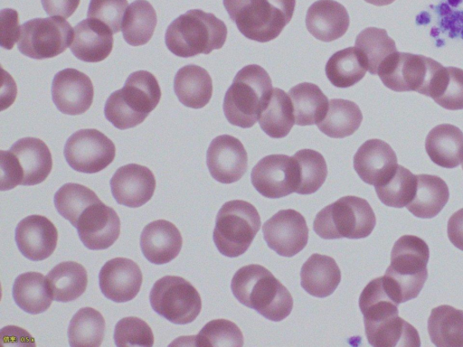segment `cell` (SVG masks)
I'll return each instance as SVG.
<instances>
[{
  "label": "cell",
  "mask_w": 463,
  "mask_h": 347,
  "mask_svg": "<svg viewBox=\"0 0 463 347\" xmlns=\"http://www.w3.org/2000/svg\"><path fill=\"white\" fill-rule=\"evenodd\" d=\"M231 289L241 304L273 322L284 320L293 308L289 291L261 265L250 264L239 268L232 279Z\"/></svg>",
  "instance_id": "obj_1"
},
{
  "label": "cell",
  "mask_w": 463,
  "mask_h": 347,
  "mask_svg": "<svg viewBox=\"0 0 463 347\" xmlns=\"http://www.w3.org/2000/svg\"><path fill=\"white\" fill-rule=\"evenodd\" d=\"M429 258L430 249L422 239L403 235L395 241L383 279L398 304L418 296L428 277Z\"/></svg>",
  "instance_id": "obj_2"
},
{
  "label": "cell",
  "mask_w": 463,
  "mask_h": 347,
  "mask_svg": "<svg viewBox=\"0 0 463 347\" xmlns=\"http://www.w3.org/2000/svg\"><path fill=\"white\" fill-rule=\"evenodd\" d=\"M226 38L227 27L223 21L212 13L191 9L168 25L165 42L175 55L190 58L221 49Z\"/></svg>",
  "instance_id": "obj_3"
},
{
  "label": "cell",
  "mask_w": 463,
  "mask_h": 347,
  "mask_svg": "<svg viewBox=\"0 0 463 347\" xmlns=\"http://www.w3.org/2000/svg\"><path fill=\"white\" fill-rule=\"evenodd\" d=\"M161 89L149 71L132 72L122 89L110 94L104 106L107 120L124 130L141 124L158 105Z\"/></svg>",
  "instance_id": "obj_4"
},
{
  "label": "cell",
  "mask_w": 463,
  "mask_h": 347,
  "mask_svg": "<svg viewBox=\"0 0 463 347\" xmlns=\"http://www.w3.org/2000/svg\"><path fill=\"white\" fill-rule=\"evenodd\" d=\"M269 73L257 64L246 65L235 75L223 98V113L233 126L249 128L258 121L272 93Z\"/></svg>",
  "instance_id": "obj_5"
},
{
  "label": "cell",
  "mask_w": 463,
  "mask_h": 347,
  "mask_svg": "<svg viewBox=\"0 0 463 347\" xmlns=\"http://www.w3.org/2000/svg\"><path fill=\"white\" fill-rule=\"evenodd\" d=\"M223 5L243 36L267 42L290 22L296 0H223Z\"/></svg>",
  "instance_id": "obj_6"
},
{
  "label": "cell",
  "mask_w": 463,
  "mask_h": 347,
  "mask_svg": "<svg viewBox=\"0 0 463 347\" xmlns=\"http://www.w3.org/2000/svg\"><path fill=\"white\" fill-rule=\"evenodd\" d=\"M375 224L376 217L369 202L348 195L318 211L313 229L324 239H356L368 237Z\"/></svg>",
  "instance_id": "obj_7"
},
{
  "label": "cell",
  "mask_w": 463,
  "mask_h": 347,
  "mask_svg": "<svg viewBox=\"0 0 463 347\" xmlns=\"http://www.w3.org/2000/svg\"><path fill=\"white\" fill-rule=\"evenodd\" d=\"M1 191L17 185H35L43 183L52 167L47 145L36 137H24L13 144L8 151L1 150Z\"/></svg>",
  "instance_id": "obj_8"
},
{
  "label": "cell",
  "mask_w": 463,
  "mask_h": 347,
  "mask_svg": "<svg viewBox=\"0 0 463 347\" xmlns=\"http://www.w3.org/2000/svg\"><path fill=\"white\" fill-rule=\"evenodd\" d=\"M260 224V214L251 203L242 200L229 201L216 215L213 242L223 256L239 257L248 250Z\"/></svg>",
  "instance_id": "obj_9"
},
{
  "label": "cell",
  "mask_w": 463,
  "mask_h": 347,
  "mask_svg": "<svg viewBox=\"0 0 463 347\" xmlns=\"http://www.w3.org/2000/svg\"><path fill=\"white\" fill-rule=\"evenodd\" d=\"M442 67L424 55L396 51L381 64L377 75L393 91H416L430 97Z\"/></svg>",
  "instance_id": "obj_10"
},
{
  "label": "cell",
  "mask_w": 463,
  "mask_h": 347,
  "mask_svg": "<svg viewBox=\"0 0 463 347\" xmlns=\"http://www.w3.org/2000/svg\"><path fill=\"white\" fill-rule=\"evenodd\" d=\"M152 309L175 324L195 320L202 309L198 291L186 279L165 276L155 282L149 294Z\"/></svg>",
  "instance_id": "obj_11"
},
{
  "label": "cell",
  "mask_w": 463,
  "mask_h": 347,
  "mask_svg": "<svg viewBox=\"0 0 463 347\" xmlns=\"http://www.w3.org/2000/svg\"><path fill=\"white\" fill-rule=\"evenodd\" d=\"M73 30L59 16L33 18L21 25L19 52L32 59H50L62 53L72 42Z\"/></svg>",
  "instance_id": "obj_12"
},
{
  "label": "cell",
  "mask_w": 463,
  "mask_h": 347,
  "mask_svg": "<svg viewBox=\"0 0 463 347\" xmlns=\"http://www.w3.org/2000/svg\"><path fill=\"white\" fill-rule=\"evenodd\" d=\"M68 164L83 174H96L110 164L116 155L114 143L97 129L74 132L66 141L63 150Z\"/></svg>",
  "instance_id": "obj_13"
},
{
  "label": "cell",
  "mask_w": 463,
  "mask_h": 347,
  "mask_svg": "<svg viewBox=\"0 0 463 347\" xmlns=\"http://www.w3.org/2000/svg\"><path fill=\"white\" fill-rule=\"evenodd\" d=\"M250 181L262 196L277 199L296 192L298 184V166L293 156L269 155L252 168Z\"/></svg>",
  "instance_id": "obj_14"
},
{
  "label": "cell",
  "mask_w": 463,
  "mask_h": 347,
  "mask_svg": "<svg viewBox=\"0 0 463 347\" xmlns=\"http://www.w3.org/2000/svg\"><path fill=\"white\" fill-rule=\"evenodd\" d=\"M263 238L269 249L282 257H293L307 244L308 228L298 211L280 210L262 226Z\"/></svg>",
  "instance_id": "obj_15"
},
{
  "label": "cell",
  "mask_w": 463,
  "mask_h": 347,
  "mask_svg": "<svg viewBox=\"0 0 463 347\" xmlns=\"http://www.w3.org/2000/svg\"><path fill=\"white\" fill-rule=\"evenodd\" d=\"M51 92L58 110L71 116L85 113L94 97L90 77L73 68H66L54 75Z\"/></svg>",
  "instance_id": "obj_16"
},
{
  "label": "cell",
  "mask_w": 463,
  "mask_h": 347,
  "mask_svg": "<svg viewBox=\"0 0 463 347\" xmlns=\"http://www.w3.org/2000/svg\"><path fill=\"white\" fill-rule=\"evenodd\" d=\"M206 164L212 177L222 183L239 181L248 169V155L242 143L230 135L212 140L206 152Z\"/></svg>",
  "instance_id": "obj_17"
},
{
  "label": "cell",
  "mask_w": 463,
  "mask_h": 347,
  "mask_svg": "<svg viewBox=\"0 0 463 347\" xmlns=\"http://www.w3.org/2000/svg\"><path fill=\"white\" fill-rule=\"evenodd\" d=\"M75 228L87 249H106L115 243L120 234V220L113 208L100 201L82 211Z\"/></svg>",
  "instance_id": "obj_18"
},
{
  "label": "cell",
  "mask_w": 463,
  "mask_h": 347,
  "mask_svg": "<svg viewBox=\"0 0 463 347\" xmlns=\"http://www.w3.org/2000/svg\"><path fill=\"white\" fill-rule=\"evenodd\" d=\"M109 184L111 193L118 204L137 208L152 198L156 178L147 167L128 164L116 170Z\"/></svg>",
  "instance_id": "obj_19"
},
{
  "label": "cell",
  "mask_w": 463,
  "mask_h": 347,
  "mask_svg": "<svg viewBox=\"0 0 463 347\" xmlns=\"http://www.w3.org/2000/svg\"><path fill=\"white\" fill-rule=\"evenodd\" d=\"M142 280V272L137 264L121 257L107 261L99 274L101 293L116 303H125L135 298Z\"/></svg>",
  "instance_id": "obj_20"
},
{
  "label": "cell",
  "mask_w": 463,
  "mask_h": 347,
  "mask_svg": "<svg viewBox=\"0 0 463 347\" xmlns=\"http://www.w3.org/2000/svg\"><path fill=\"white\" fill-rule=\"evenodd\" d=\"M15 243L28 259L40 261L56 249L58 231L54 224L42 215H30L19 221L14 231Z\"/></svg>",
  "instance_id": "obj_21"
},
{
  "label": "cell",
  "mask_w": 463,
  "mask_h": 347,
  "mask_svg": "<svg viewBox=\"0 0 463 347\" xmlns=\"http://www.w3.org/2000/svg\"><path fill=\"white\" fill-rule=\"evenodd\" d=\"M354 168L365 183L376 186L385 181L397 166V156L381 139L365 141L354 155Z\"/></svg>",
  "instance_id": "obj_22"
},
{
  "label": "cell",
  "mask_w": 463,
  "mask_h": 347,
  "mask_svg": "<svg viewBox=\"0 0 463 347\" xmlns=\"http://www.w3.org/2000/svg\"><path fill=\"white\" fill-rule=\"evenodd\" d=\"M139 244L143 255L149 262L162 265L178 256L183 239L179 230L172 222L156 220L143 229Z\"/></svg>",
  "instance_id": "obj_23"
},
{
  "label": "cell",
  "mask_w": 463,
  "mask_h": 347,
  "mask_svg": "<svg viewBox=\"0 0 463 347\" xmlns=\"http://www.w3.org/2000/svg\"><path fill=\"white\" fill-rule=\"evenodd\" d=\"M70 48L72 54L82 61L99 62L112 51V32L99 21L84 19L74 26Z\"/></svg>",
  "instance_id": "obj_24"
},
{
  "label": "cell",
  "mask_w": 463,
  "mask_h": 347,
  "mask_svg": "<svg viewBox=\"0 0 463 347\" xmlns=\"http://www.w3.org/2000/svg\"><path fill=\"white\" fill-rule=\"evenodd\" d=\"M307 31L317 40L329 42L342 37L350 23L345 7L335 0H317L306 14Z\"/></svg>",
  "instance_id": "obj_25"
},
{
  "label": "cell",
  "mask_w": 463,
  "mask_h": 347,
  "mask_svg": "<svg viewBox=\"0 0 463 347\" xmlns=\"http://www.w3.org/2000/svg\"><path fill=\"white\" fill-rule=\"evenodd\" d=\"M340 281V268L329 256L314 253L302 265L300 285L313 296L322 298L330 295Z\"/></svg>",
  "instance_id": "obj_26"
},
{
  "label": "cell",
  "mask_w": 463,
  "mask_h": 347,
  "mask_svg": "<svg viewBox=\"0 0 463 347\" xmlns=\"http://www.w3.org/2000/svg\"><path fill=\"white\" fill-rule=\"evenodd\" d=\"M364 324L367 341L374 347L420 346L416 328L399 314Z\"/></svg>",
  "instance_id": "obj_27"
},
{
  "label": "cell",
  "mask_w": 463,
  "mask_h": 347,
  "mask_svg": "<svg viewBox=\"0 0 463 347\" xmlns=\"http://www.w3.org/2000/svg\"><path fill=\"white\" fill-rule=\"evenodd\" d=\"M430 160L444 168H455L463 161V132L451 124L433 127L425 139Z\"/></svg>",
  "instance_id": "obj_28"
},
{
  "label": "cell",
  "mask_w": 463,
  "mask_h": 347,
  "mask_svg": "<svg viewBox=\"0 0 463 347\" xmlns=\"http://www.w3.org/2000/svg\"><path fill=\"white\" fill-rule=\"evenodd\" d=\"M174 90L185 107L202 108L212 98V78L205 69L188 64L177 70L174 79Z\"/></svg>",
  "instance_id": "obj_29"
},
{
  "label": "cell",
  "mask_w": 463,
  "mask_h": 347,
  "mask_svg": "<svg viewBox=\"0 0 463 347\" xmlns=\"http://www.w3.org/2000/svg\"><path fill=\"white\" fill-rule=\"evenodd\" d=\"M413 199L406 206L415 217L431 219L444 208L449 198V191L443 179L437 175L419 174Z\"/></svg>",
  "instance_id": "obj_30"
},
{
  "label": "cell",
  "mask_w": 463,
  "mask_h": 347,
  "mask_svg": "<svg viewBox=\"0 0 463 347\" xmlns=\"http://www.w3.org/2000/svg\"><path fill=\"white\" fill-rule=\"evenodd\" d=\"M13 297L17 306L31 314L45 312L53 300L46 277L34 271L23 273L15 278Z\"/></svg>",
  "instance_id": "obj_31"
},
{
  "label": "cell",
  "mask_w": 463,
  "mask_h": 347,
  "mask_svg": "<svg viewBox=\"0 0 463 347\" xmlns=\"http://www.w3.org/2000/svg\"><path fill=\"white\" fill-rule=\"evenodd\" d=\"M52 299L68 303L79 298L86 290L88 275L85 267L74 261L56 265L46 277Z\"/></svg>",
  "instance_id": "obj_32"
},
{
  "label": "cell",
  "mask_w": 463,
  "mask_h": 347,
  "mask_svg": "<svg viewBox=\"0 0 463 347\" xmlns=\"http://www.w3.org/2000/svg\"><path fill=\"white\" fill-rule=\"evenodd\" d=\"M288 94L293 105L296 125L311 126L323 120L329 100L317 85L302 82L292 87Z\"/></svg>",
  "instance_id": "obj_33"
},
{
  "label": "cell",
  "mask_w": 463,
  "mask_h": 347,
  "mask_svg": "<svg viewBox=\"0 0 463 347\" xmlns=\"http://www.w3.org/2000/svg\"><path fill=\"white\" fill-rule=\"evenodd\" d=\"M428 333L437 347H463V310L448 305L433 308L428 319Z\"/></svg>",
  "instance_id": "obj_34"
},
{
  "label": "cell",
  "mask_w": 463,
  "mask_h": 347,
  "mask_svg": "<svg viewBox=\"0 0 463 347\" xmlns=\"http://www.w3.org/2000/svg\"><path fill=\"white\" fill-rule=\"evenodd\" d=\"M367 64L358 48L347 47L335 52L326 61L325 72L336 88H349L365 75Z\"/></svg>",
  "instance_id": "obj_35"
},
{
  "label": "cell",
  "mask_w": 463,
  "mask_h": 347,
  "mask_svg": "<svg viewBox=\"0 0 463 347\" xmlns=\"http://www.w3.org/2000/svg\"><path fill=\"white\" fill-rule=\"evenodd\" d=\"M362 120L361 109L354 101L332 98L325 117L317 127L329 137L344 138L353 135L359 128Z\"/></svg>",
  "instance_id": "obj_36"
},
{
  "label": "cell",
  "mask_w": 463,
  "mask_h": 347,
  "mask_svg": "<svg viewBox=\"0 0 463 347\" xmlns=\"http://www.w3.org/2000/svg\"><path fill=\"white\" fill-rule=\"evenodd\" d=\"M157 23L156 10L146 0L131 3L124 14L121 32L124 40L131 46L147 43Z\"/></svg>",
  "instance_id": "obj_37"
},
{
  "label": "cell",
  "mask_w": 463,
  "mask_h": 347,
  "mask_svg": "<svg viewBox=\"0 0 463 347\" xmlns=\"http://www.w3.org/2000/svg\"><path fill=\"white\" fill-rule=\"evenodd\" d=\"M258 121L263 132L272 138L288 136L295 124L293 105L288 94L274 88Z\"/></svg>",
  "instance_id": "obj_38"
},
{
  "label": "cell",
  "mask_w": 463,
  "mask_h": 347,
  "mask_svg": "<svg viewBox=\"0 0 463 347\" xmlns=\"http://www.w3.org/2000/svg\"><path fill=\"white\" fill-rule=\"evenodd\" d=\"M105 333V320L102 314L92 307L78 310L68 326V340L72 347H98Z\"/></svg>",
  "instance_id": "obj_39"
},
{
  "label": "cell",
  "mask_w": 463,
  "mask_h": 347,
  "mask_svg": "<svg viewBox=\"0 0 463 347\" xmlns=\"http://www.w3.org/2000/svg\"><path fill=\"white\" fill-rule=\"evenodd\" d=\"M416 187V175L400 164L385 181L374 186L379 200L393 208L407 206L414 197Z\"/></svg>",
  "instance_id": "obj_40"
},
{
  "label": "cell",
  "mask_w": 463,
  "mask_h": 347,
  "mask_svg": "<svg viewBox=\"0 0 463 347\" xmlns=\"http://www.w3.org/2000/svg\"><path fill=\"white\" fill-rule=\"evenodd\" d=\"M354 43L363 53L372 75H377L381 64L397 51L395 42L388 36L386 30L376 27L364 29Z\"/></svg>",
  "instance_id": "obj_41"
},
{
  "label": "cell",
  "mask_w": 463,
  "mask_h": 347,
  "mask_svg": "<svg viewBox=\"0 0 463 347\" xmlns=\"http://www.w3.org/2000/svg\"><path fill=\"white\" fill-rule=\"evenodd\" d=\"M100 202L90 188L74 183L63 184L54 194L53 202L58 213L76 227L78 220L89 206Z\"/></svg>",
  "instance_id": "obj_42"
},
{
  "label": "cell",
  "mask_w": 463,
  "mask_h": 347,
  "mask_svg": "<svg viewBox=\"0 0 463 347\" xmlns=\"http://www.w3.org/2000/svg\"><path fill=\"white\" fill-rule=\"evenodd\" d=\"M293 157L298 166V184L296 192L302 195L316 192L327 176L324 156L313 149H301Z\"/></svg>",
  "instance_id": "obj_43"
},
{
  "label": "cell",
  "mask_w": 463,
  "mask_h": 347,
  "mask_svg": "<svg viewBox=\"0 0 463 347\" xmlns=\"http://www.w3.org/2000/svg\"><path fill=\"white\" fill-rule=\"evenodd\" d=\"M430 97L443 108L463 109V70L443 67Z\"/></svg>",
  "instance_id": "obj_44"
},
{
  "label": "cell",
  "mask_w": 463,
  "mask_h": 347,
  "mask_svg": "<svg viewBox=\"0 0 463 347\" xmlns=\"http://www.w3.org/2000/svg\"><path fill=\"white\" fill-rule=\"evenodd\" d=\"M196 346H235L243 345V334L233 322L215 319L208 322L196 336H193Z\"/></svg>",
  "instance_id": "obj_45"
},
{
  "label": "cell",
  "mask_w": 463,
  "mask_h": 347,
  "mask_svg": "<svg viewBox=\"0 0 463 347\" xmlns=\"http://www.w3.org/2000/svg\"><path fill=\"white\" fill-rule=\"evenodd\" d=\"M113 338L115 344L118 347H151L154 344V334L150 326L136 316L120 319L115 326Z\"/></svg>",
  "instance_id": "obj_46"
},
{
  "label": "cell",
  "mask_w": 463,
  "mask_h": 347,
  "mask_svg": "<svg viewBox=\"0 0 463 347\" xmlns=\"http://www.w3.org/2000/svg\"><path fill=\"white\" fill-rule=\"evenodd\" d=\"M128 6V0H90L87 15L107 25L112 33H117L121 30Z\"/></svg>",
  "instance_id": "obj_47"
},
{
  "label": "cell",
  "mask_w": 463,
  "mask_h": 347,
  "mask_svg": "<svg viewBox=\"0 0 463 347\" xmlns=\"http://www.w3.org/2000/svg\"><path fill=\"white\" fill-rule=\"evenodd\" d=\"M1 47L11 50L20 36L21 26L17 11L10 8L1 10Z\"/></svg>",
  "instance_id": "obj_48"
},
{
  "label": "cell",
  "mask_w": 463,
  "mask_h": 347,
  "mask_svg": "<svg viewBox=\"0 0 463 347\" xmlns=\"http://www.w3.org/2000/svg\"><path fill=\"white\" fill-rule=\"evenodd\" d=\"M41 2L43 10L50 16L67 19L76 11L80 0H41Z\"/></svg>",
  "instance_id": "obj_49"
},
{
  "label": "cell",
  "mask_w": 463,
  "mask_h": 347,
  "mask_svg": "<svg viewBox=\"0 0 463 347\" xmlns=\"http://www.w3.org/2000/svg\"><path fill=\"white\" fill-rule=\"evenodd\" d=\"M2 344L8 345H32L34 346V339L27 331L16 326H7L1 330Z\"/></svg>",
  "instance_id": "obj_50"
},
{
  "label": "cell",
  "mask_w": 463,
  "mask_h": 347,
  "mask_svg": "<svg viewBox=\"0 0 463 347\" xmlns=\"http://www.w3.org/2000/svg\"><path fill=\"white\" fill-rule=\"evenodd\" d=\"M447 231L449 241L463 251V208L450 216Z\"/></svg>",
  "instance_id": "obj_51"
},
{
  "label": "cell",
  "mask_w": 463,
  "mask_h": 347,
  "mask_svg": "<svg viewBox=\"0 0 463 347\" xmlns=\"http://www.w3.org/2000/svg\"><path fill=\"white\" fill-rule=\"evenodd\" d=\"M365 2L372 4L376 6L388 5L393 3L395 0H364Z\"/></svg>",
  "instance_id": "obj_52"
},
{
  "label": "cell",
  "mask_w": 463,
  "mask_h": 347,
  "mask_svg": "<svg viewBox=\"0 0 463 347\" xmlns=\"http://www.w3.org/2000/svg\"><path fill=\"white\" fill-rule=\"evenodd\" d=\"M462 169H463V161H462Z\"/></svg>",
  "instance_id": "obj_53"
}]
</instances>
